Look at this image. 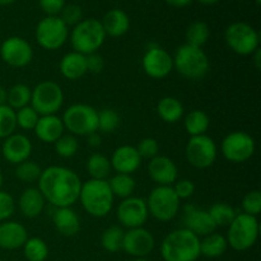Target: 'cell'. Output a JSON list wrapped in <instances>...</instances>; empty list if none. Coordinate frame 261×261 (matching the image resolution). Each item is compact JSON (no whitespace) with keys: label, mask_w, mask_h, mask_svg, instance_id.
Returning a JSON list of instances; mask_svg holds the SVG:
<instances>
[{"label":"cell","mask_w":261,"mask_h":261,"mask_svg":"<svg viewBox=\"0 0 261 261\" xmlns=\"http://www.w3.org/2000/svg\"><path fill=\"white\" fill-rule=\"evenodd\" d=\"M38 190L54 208L73 206L81 194L82 180L78 173L64 166H50L41 172Z\"/></svg>","instance_id":"cell-1"},{"label":"cell","mask_w":261,"mask_h":261,"mask_svg":"<svg viewBox=\"0 0 261 261\" xmlns=\"http://www.w3.org/2000/svg\"><path fill=\"white\" fill-rule=\"evenodd\" d=\"M165 261H196L200 257V237L186 228L170 232L161 244Z\"/></svg>","instance_id":"cell-2"},{"label":"cell","mask_w":261,"mask_h":261,"mask_svg":"<svg viewBox=\"0 0 261 261\" xmlns=\"http://www.w3.org/2000/svg\"><path fill=\"white\" fill-rule=\"evenodd\" d=\"M78 200L89 216L93 218H103L112 211L115 196L107 180L89 178L86 182H82Z\"/></svg>","instance_id":"cell-3"},{"label":"cell","mask_w":261,"mask_h":261,"mask_svg":"<svg viewBox=\"0 0 261 261\" xmlns=\"http://www.w3.org/2000/svg\"><path fill=\"white\" fill-rule=\"evenodd\" d=\"M173 58V69L190 81H200L208 74L211 61L201 47L184 43L177 47Z\"/></svg>","instance_id":"cell-4"},{"label":"cell","mask_w":261,"mask_h":261,"mask_svg":"<svg viewBox=\"0 0 261 261\" xmlns=\"http://www.w3.org/2000/svg\"><path fill=\"white\" fill-rule=\"evenodd\" d=\"M106 37L107 36L102 27L101 20L96 18L82 19L78 24L74 25L71 32L69 33L73 50L83 55L98 53Z\"/></svg>","instance_id":"cell-5"},{"label":"cell","mask_w":261,"mask_h":261,"mask_svg":"<svg viewBox=\"0 0 261 261\" xmlns=\"http://www.w3.org/2000/svg\"><path fill=\"white\" fill-rule=\"evenodd\" d=\"M227 231V244L234 251H246L256 244L259 239V222L257 217L245 213H237Z\"/></svg>","instance_id":"cell-6"},{"label":"cell","mask_w":261,"mask_h":261,"mask_svg":"<svg viewBox=\"0 0 261 261\" xmlns=\"http://www.w3.org/2000/svg\"><path fill=\"white\" fill-rule=\"evenodd\" d=\"M63 124L69 134L87 137L98 132V111L86 103H74L64 112Z\"/></svg>","instance_id":"cell-7"},{"label":"cell","mask_w":261,"mask_h":261,"mask_svg":"<svg viewBox=\"0 0 261 261\" xmlns=\"http://www.w3.org/2000/svg\"><path fill=\"white\" fill-rule=\"evenodd\" d=\"M145 201L149 216L160 222L172 221L180 212L181 200L175 194L172 186H155Z\"/></svg>","instance_id":"cell-8"},{"label":"cell","mask_w":261,"mask_h":261,"mask_svg":"<svg viewBox=\"0 0 261 261\" xmlns=\"http://www.w3.org/2000/svg\"><path fill=\"white\" fill-rule=\"evenodd\" d=\"M224 41L234 54L241 56L252 55L260 48L259 32L246 22H234L226 28Z\"/></svg>","instance_id":"cell-9"},{"label":"cell","mask_w":261,"mask_h":261,"mask_svg":"<svg viewBox=\"0 0 261 261\" xmlns=\"http://www.w3.org/2000/svg\"><path fill=\"white\" fill-rule=\"evenodd\" d=\"M30 105L40 116L56 115L64 105L63 88L54 81L41 82L32 89Z\"/></svg>","instance_id":"cell-10"},{"label":"cell","mask_w":261,"mask_h":261,"mask_svg":"<svg viewBox=\"0 0 261 261\" xmlns=\"http://www.w3.org/2000/svg\"><path fill=\"white\" fill-rule=\"evenodd\" d=\"M36 41L42 48L47 51L63 47L69 38V27L60 19L59 15L48 17L40 20L35 31Z\"/></svg>","instance_id":"cell-11"},{"label":"cell","mask_w":261,"mask_h":261,"mask_svg":"<svg viewBox=\"0 0 261 261\" xmlns=\"http://www.w3.org/2000/svg\"><path fill=\"white\" fill-rule=\"evenodd\" d=\"M223 157L232 163H244L251 160L256 150L255 139L246 132H232L223 138L221 144Z\"/></svg>","instance_id":"cell-12"},{"label":"cell","mask_w":261,"mask_h":261,"mask_svg":"<svg viewBox=\"0 0 261 261\" xmlns=\"http://www.w3.org/2000/svg\"><path fill=\"white\" fill-rule=\"evenodd\" d=\"M185 155L189 165L198 170H205L216 162L218 148L216 142L206 134L190 137L185 148Z\"/></svg>","instance_id":"cell-13"},{"label":"cell","mask_w":261,"mask_h":261,"mask_svg":"<svg viewBox=\"0 0 261 261\" xmlns=\"http://www.w3.org/2000/svg\"><path fill=\"white\" fill-rule=\"evenodd\" d=\"M117 219L121 227L127 229L139 228L144 227L149 218L147 201L143 198L138 196H130V198L122 199L116 211Z\"/></svg>","instance_id":"cell-14"},{"label":"cell","mask_w":261,"mask_h":261,"mask_svg":"<svg viewBox=\"0 0 261 261\" xmlns=\"http://www.w3.org/2000/svg\"><path fill=\"white\" fill-rule=\"evenodd\" d=\"M0 58L12 68H24L33 59V48L27 40L19 36H12L3 41Z\"/></svg>","instance_id":"cell-15"},{"label":"cell","mask_w":261,"mask_h":261,"mask_svg":"<svg viewBox=\"0 0 261 261\" xmlns=\"http://www.w3.org/2000/svg\"><path fill=\"white\" fill-rule=\"evenodd\" d=\"M144 73L153 79H163L173 70V58L167 50L157 45L147 48L142 59Z\"/></svg>","instance_id":"cell-16"},{"label":"cell","mask_w":261,"mask_h":261,"mask_svg":"<svg viewBox=\"0 0 261 261\" xmlns=\"http://www.w3.org/2000/svg\"><path fill=\"white\" fill-rule=\"evenodd\" d=\"M155 240L152 232L144 227L125 231L122 250L133 257H147L154 250Z\"/></svg>","instance_id":"cell-17"},{"label":"cell","mask_w":261,"mask_h":261,"mask_svg":"<svg viewBox=\"0 0 261 261\" xmlns=\"http://www.w3.org/2000/svg\"><path fill=\"white\" fill-rule=\"evenodd\" d=\"M184 228L189 229L198 237H204L216 232L217 227L212 221L208 211L198 208L194 204H186L184 206Z\"/></svg>","instance_id":"cell-18"},{"label":"cell","mask_w":261,"mask_h":261,"mask_svg":"<svg viewBox=\"0 0 261 261\" xmlns=\"http://www.w3.org/2000/svg\"><path fill=\"white\" fill-rule=\"evenodd\" d=\"M32 149L33 147L30 138L24 134H19V133H14L5 138L2 145V153L4 160L15 166L30 160Z\"/></svg>","instance_id":"cell-19"},{"label":"cell","mask_w":261,"mask_h":261,"mask_svg":"<svg viewBox=\"0 0 261 261\" xmlns=\"http://www.w3.org/2000/svg\"><path fill=\"white\" fill-rule=\"evenodd\" d=\"M148 175L157 186H172L178 180L177 166L167 155L158 154L149 160Z\"/></svg>","instance_id":"cell-20"},{"label":"cell","mask_w":261,"mask_h":261,"mask_svg":"<svg viewBox=\"0 0 261 261\" xmlns=\"http://www.w3.org/2000/svg\"><path fill=\"white\" fill-rule=\"evenodd\" d=\"M110 162H111L112 170L116 173L133 175L142 165V158L135 147L121 145L114 150L111 158H110Z\"/></svg>","instance_id":"cell-21"},{"label":"cell","mask_w":261,"mask_h":261,"mask_svg":"<svg viewBox=\"0 0 261 261\" xmlns=\"http://www.w3.org/2000/svg\"><path fill=\"white\" fill-rule=\"evenodd\" d=\"M28 240L27 228L19 222L5 221L0 223V249L18 250Z\"/></svg>","instance_id":"cell-22"},{"label":"cell","mask_w":261,"mask_h":261,"mask_svg":"<svg viewBox=\"0 0 261 261\" xmlns=\"http://www.w3.org/2000/svg\"><path fill=\"white\" fill-rule=\"evenodd\" d=\"M55 229L64 237H73L81 231V219L71 206L55 208L53 213Z\"/></svg>","instance_id":"cell-23"},{"label":"cell","mask_w":261,"mask_h":261,"mask_svg":"<svg viewBox=\"0 0 261 261\" xmlns=\"http://www.w3.org/2000/svg\"><path fill=\"white\" fill-rule=\"evenodd\" d=\"M33 132L41 142L54 144L64 134L65 127L63 120L58 115H46L40 116Z\"/></svg>","instance_id":"cell-24"},{"label":"cell","mask_w":261,"mask_h":261,"mask_svg":"<svg viewBox=\"0 0 261 261\" xmlns=\"http://www.w3.org/2000/svg\"><path fill=\"white\" fill-rule=\"evenodd\" d=\"M46 200L38 188H27L18 199V208L25 218H36L43 212Z\"/></svg>","instance_id":"cell-25"},{"label":"cell","mask_w":261,"mask_h":261,"mask_svg":"<svg viewBox=\"0 0 261 261\" xmlns=\"http://www.w3.org/2000/svg\"><path fill=\"white\" fill-rule=\"evenodd\" d=\"M101 24L106 36L121 37V36L126 35L127 31L130 30V18L126 12L119 9V8H115L105 14L103 19L101 20Z\"/></svg>","instance_id":"cell-26"},{"label":"cell","mask_w":261,"mask_h":261,"mask_svg":"<svg viewBox=\"0 0 261 261\" xmlns=\"http://www.w3.org/2000/svg\"><path fill=\"white\" fill-rule=\"evenodd\" d=\"M59 69H60V73L64 78L69 79V81H78L88 73L87 71L86 55L75 53V51L65 54L61 58Z\"/></svg>","instance_id":"cell-27"},{"label":"cell","mask_w":261,"mask_h":261,"mask_svg":"<svg viewBox=\"0 0 261 261\" xmlns=\"http://www.w3.org/2000/svg\"><path fill=\"white\" fill-rule=\"evenodd\" d=\"M157 114L167 124H176L185 114L182 102L176 97H163L157 103Z\"/></svg>","instance_id":"cell-28"},{"label":"cell","mask_w":261,"mask_h":261,"mask_svg":"<svg viewBox=\"0 0 261 261\" xmlns=\"http://www.w3.org/2000/svg\"><path fill=\"white\" fill-rule=\"evenodd\" d=\"M228 249L226 236L221 233L206 234L200 240V255L209 257V259H216L222 256Z\"/></svg>","instance_id":"cell-29"},{"label":"cell","mask_w":261,"mask_h":261,"mask_svg":"<svg viewBox=\"0 0 261 261\" xmlns=\"http://www.w3.org/2000/svg\"><path fill=\"white\" fill-rule=\"evenodd\" d=\"M209 126H211V117L205 111L193 110L185 116L184 127L190 137L205 135Z\"/></svg>","instance_id":"cell-30"},{"label":"cell","mask_w":261,"mask_h":261,"mask_svg":"<svg viewBox=\"0 0 261 261\" xmlns=\"http://www.w3.org/2000/svg\"><path fill=\"white\" fill-rule=\"evenodd\" d=\"M87 172L93 180H109L111 176V162L110 158L102 153H93L87 160Z\"/></svg>","instance_id":"cell-31"},{"label":"cell","mask_w":261,"mask_h":261,"mask_svg":"<svg viewBox=\"0 0 261 261\" xmlns=\"http://www.w3.org/2000/svg\"><path fill=\"white\" fill-rule=\"evenodd\" d=\"M107 182H109V186L115 198L120 199H126L133 196L135 188H137L134 177L132 175H126V173H115L107 180Z\"/></svg>","instance_id":"cell-32"},{"label":"cell","mask_w":261,"mask_h":261,"mask_svg":"<svg viewBox=\"0 0 261 261\" xmlns=\"http://www.w3.org/2000/svg\"><path fill=\"white\" fill-rule=\"evenodd\" d=\"M209 37H211V28L208 23L203 20H195L186 28L185 38L188 45L203 48V46L208 42Z\"/></svg>","instance_id":"cell-33"},{"label":"cell","mask_w":261,"mask_h":261,"mask_svg":"<svg viewBox=\"0 0 261 261\" xmlns=\"http://www.w3.org/2000/svg\"><path fill=\"white\" fill-rule=\"evenodd\" d=\"M31 96H32V89L27 84L17 83L8 89L7 105L17 111L31 103Z\"/></svg>","instance_id":"cell-34"},{"label":"cell","mask_w":261,"mask_h":261,"mask_svg":"<svg viewBox=\"0 0 261 261\" xmlns=\"http://www.w3.org/2000/svg\"><path fill=\"white\" fill-rule=\"evenodd\" d=\"M208 213L217 228L218 227H228L234 219V217L237 216V212L234 211L233 206H231L227 203H223V201L214 203L208 209Z\"/></svg>","instance_id":"cell-35"},{"label":"cell","mask_w":261,"mask_h":261,"mask_svg":"<svg viewBox=\"0 0 261 261\" xmlns=\"http://www.w3.org/2000/svg\"><path fill=\"white\" fill-rule=\"evenodd\" d=\"M125 231L121 226H111L102 232L101 245L107 252L116 254L122 250Z\"/></svg>","instance_id":"cell-36"},{"label":"cell","mask_w":261,"mask_h":261,"mask_svg":"<svg viewBox=\"0 0 261 261\" xmlns=\"http://www.w3.org/2000/svg\"><path fill=\"white\" fill-rule=\"evenodd\" d=\"M23 254L28 261H45L48 256V246L40 237H31L23 245Z\"/></svg>","instance_id":"cell-37"},{"label":"cell","mask_w":261,"mask_h":261,"mask_svg":"<svg viewBox=\"0 0 261 261\" xmlns=\"http://www.w3.org/2000/svg\"><path fill=\"white\" fill-rule=\"evenodd\" d=\"M41 172H42V170H41V167L37 163L27 160L24 162L17 165V168H15V177L19 181H22V182L32 184L38 181Z\"/></svg>","instance_id":"cell-38"},{"label":"cell","mask_w":261,"mask_h":261,"mask_svg":"<svg viewBox=\"0 0 261 261\" xmlns=\"http://www.w3.org/2000/svg\"><path fill=\"white\" fill-rule=\"evenodd\" d=\"M17 129L15 111L8 105L0 106V139H5L14 134Z\"/></svg>","instance_id":"cell-39"},{"label":"cell","mask_w":261,"mask_h":261,"mask_svg":"<svg viewBox=\"0 0 261 261\" xmlns=\"http://www.w3.org/2000/svg\"><path fill=\"white\" fill-rule=\"evenodd\" d=\"M54 147H55V152L58 153V155H60L61 158H71L76 154L79 148V143L76 137L71 134H63L55 143H54Z\"/></svg>","instance_id":"cell-40"},{"label":"cell","mask_w":261,"mask_h":261,"mask_svg":"<svg viewBox=\"0 0 261 261\" xmlns=\"http://www.w3.org/2000/svg\"><path fill=\"white\" fill-rule=\"evenodd\" d=\"M120 115L114 109H102L98 112V130L111 134L120 126Z\"/></svg>","instance_id":"cell-41"},{"label":"cell","mask_w":261,"mask_h":261,"mask_svg":"<svg viewBox=\"0 0 261 261\" xmlns=\"http://www.w3.org/2000/svg\"><path fill=\"white\" fill-rule=\"evenodd\" d=\"M15 119H17V127L23 130H33L40 119V115L35 111L31 105H28L15 111Z\"/></svg>","instance_id":"cell-42"},{"label":"cell","mask_w":261,"mask_h":261,"mask_svg":"<svg viewBox=\"0 0 261 261\" xmlns=\"http://www.w3.org/2000/svg\"><path fill=\"white\" fill-rule=\"evenodd\" d=\"M242 213L257 217L261 212V193L259 190H251L242 199Z\"/></svg>","instance_id":"cell-43"},{"label":"cell","mask_w":261,"mask_h":261,"mask_svg":"<svg viewBox=\"0 0 261 261\" xmlns=\"http://www.w3.org/2000/svg\"><path fill=\"white\" fill-rule=\"evenodd\" d=\"M135 148L142 160H152L160 154V144L154 138H143Z\"/></svg>","instance_id":"cell-44"},{"label":"cell","mask_w":261,"mask_h":261,"mask_svg":"<svg viewBox=\"0 0 261 261\" xmlns=\"http://www.w3.org/2000/svg\"><path fill=\"white\" fill-rule=\"evenodd\" d=\"M59 17L68 27L69 25L74 27L83 19V10L76 4H65Z\"/></svg>","instance_id":"cell-45"},{"label":"cell","mask_w":261,"mask_h":261,"mask_svg":"<svg viewBox=\"0 0 261 261\" xmlns=\"http://www.w3.org/2000/svg\"><path fill=\"white\" fill-rule=\"evenodd\" d=\"M17 204L14 198L7 191L0 190V223L5 221H9L10 217L14 214Z\"/></svg>","instance_id":"cell-46"},{"label":"cell","mask_w":261,"mask_h":261,"mask_svg":"<svg viewBox=\"0 0 261 261\" xmlns=\"http://www.w3.org/2000/svg\"><path fill=\"white\" fill-rule=\"evenodd\" d=\"M172 189L180 200H185V199L191 198L194 195L195 184L191 180H188V178H181V180H177L173 184Z\"/></svg>","instance_id":"cell-47"},{"label":"cell","mask_w":261,"mask_h":261,"mask_svg":"<svg viewBox=\"0 0 261 261\" xmlns=\"http://www.w3.org/2000/svg\"><path fill=\"white\" fill-rule=\"evenodd\" d=\"M40 8L42 12L48 17H54V15H59L63 8L65 7V0H38Z\"/></svg>","instance_id":"cell-48"},{"label":"cell","mask_w":261,"mask_h":261,"mask_svg":"<svg viewBox=\"0 0 261 261\" xmlns=\"http://www.w3.org/2000/svg\"><path fill=\"white\" fill-rule=\"evenodd\" d=\"M86 64L87 71L92 74H99L105 69V59L98 53L86 55Z\"/></svg>","instance_id":"cell-49"},{"label":"cell","mask_w":261,"mask_h":261,"mask_svg":"<svg viewBox=\"0 0 261 261\" xmlns=\"http://www.w3.org/2000/svg\"><path fill=\"white\" fill-rule=\"evenodd\" d=\"M87 142H88V144L91 145L92 148L101 147V144H102L101 134H99L98 132H96V133H92V134L87 135Z\"/></svg>","instance_id":"cell-50"},{"label":"cell","mask_w":261,"mask_h":261,"mask_svg":"<svg viewBox=\"0 0 261 261\" xmlns=\"http://www.w3.org/2000/svg\"><path fill=\"white\" fill-rule=\"evenodd\" d=\"M165 2L173 8H186L193 3V0H165Z\"/></svg>","instance_id":"cell-51"},{"label":"cell","mask_w":261,"mask_h":261,"mask_svg":"<svg viewBox=\"0 0 261 261\" xmlns=\"http://www.w3.org/2000/svg\"><path fill=\"white\" fill-rule=\"evenodd\" d=\"M252 58H254V63H255V66H256V69H260L261 68V51L260 48H257L256 51H255L254 54H252Z\"/></svg>","instance_id":"cell-52"},{"label":"cell","mask_w":261,"mask_h":261,"mask_svg":"<svg viewBox=\"0 0 261 261\" xmlns=\"http://www.w3.org/2000/svg\"><path fill=\"white\" fill-rule=\"evenodd\" d=\"M7 96H8V89H5L4 87L0 86V106L7 105Z\"/></svg>","instance_id":"cell-53"},{"label":"cell","mask_w":261,"mask_h":261,"mask_svg":"<svg viewBox=\"0 0 261 261\" xmlns=\"http://www.w3.org/2000/svg\"><path fill=\"white\" fill-rule=\"evenodd\" d=\"M198 3H200L201 5H205V7H209V5H214L219 2V0H196Z\"/></svg>","instance_id":"cell-54"},{"label":"cell","mask_w":261,"mask_h":261,"mask_svg":"<svg viewBox=\"0 0 261 261\" xmlns=\"http://www.w3.org/2000/svg\"><path fill=\"white\" fill-rule=\"evenodd\" d=\"M15 0H0V5H2V7H7V5L13 4Z\"/></svg>","instance_id":"cell-55"},{"label":"cell","mask_w":261,"mask_h":261,"mask_svg":"<svg viewBox=\"0 0 261 261\" xmlns=\"http://www.w3.org/2000/svg\"><path fill=\"white\" fill-rule=\"evenodd\" d=\"M3 182H4V177H3V173H2V171H0V190H2Z\"/></svg>","instance_id":"cell-56"},{"label":"cell","mask_w":261,"mask_h":261,"mask_svg":"<svg viewBox=\"0 0 261 261\" xmlns=\"http://www.w3.org/2000/svg\"><path fill=\"white\" fill-rule=\"evenodd\" d=\"M132 261H149V260H147L145 257H134Z\"/></svg>","instance_id":"cell-57"},{"label":"cell","mask_w":261,"mask_h":261,"mask_svg":"<svg viewBox=\"0 0 261 261\" xmlns=\"http://www.w3.org/2000/svg\"><path fill=\"white\" fill-rule=\"evenodd\" d=\"M255 3H256V4H257V5H259V4H260V3H261V0H255Z\"/></svg>","instance_id":"cell-58"},{"label":"cell","mask_w":261,"mask_h":261,"mask_svg":"<svg viewBox=\"0 0 261 261\" xmlns=\"http://www.w3.org/2000/svg\"><path fill=\"white\" fill-rule=\"evenodd\" d=\"M0 261H3V260H0Z\"/></svg>","instance_id":"cell-59"}]
</instances>
